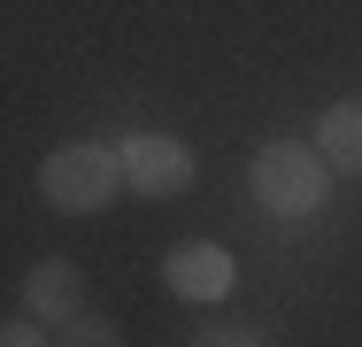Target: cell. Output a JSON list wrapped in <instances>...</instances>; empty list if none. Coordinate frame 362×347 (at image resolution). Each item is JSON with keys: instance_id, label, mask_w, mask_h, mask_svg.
Masks as SVG:
<instances>
[{"instance_id": "cell-1", "label": "cell", "mask_w": 362, "mask_h": 347, "mask_svg": "<svg viewBox=\"0 0 362 347\" xmlns=\"http://www.w3.org/2000/svg\"><path fill=\"white\" fill-rule=\"evenodd\" d=\"M324 186H332V170L300 139H270L255 154V201L270 208V216H316L324 208Z\"/></svg>"}, {"instance_id": "cell-2", "label": "cell", "mask_w": 362, "mask_h": 347, "mask_svg": "<svg viewBox=\"0 0 362 347\" xmlns=\"http://www.w3.org/2000/svg\"><path fill=\"white\" fill-rule=\"evenodd\" d=\"M116 186H124L116 147H62V154L39 162V193H47L54 208H70V216L108 208V201H116Z\"/></svg>"}, {"instance_id": "cell-3", "label": "cell", "mask_w": 362, "mask_h": 347, "mask_svg": "<svg viewBox=\"0 0 362 347\" xmlns=\"http://www.w3.org/2000/svg\"><path fill=\"white\" fill-rule=\"evenodd\" d=\"M116 162H124V186L132 193H154V201H170V193L193 186V147L170 139V132H132L116 147Z\"/></svg>"}, {"instance_id": "cell-4", "label": "cell", "mask_w": 362, "mask_h": 347, "mask_svg": "<svg viewBox=\"0 0 362 347\" xmlns=\"http://www.w3.org/2000/svg\"><path fill=\"white\" fill-rule=\"evenodd\" d=\"M162 278H170V293H185V301H223V293H231V255L209 247V239H193V247H170Z\"/></svg>"}, {"instance_id": "cell-5", "label": "cell", "mask_w": 362, "mask_h": 347, "mask_svg": "<svg viewBox=\"0 0 362 347\" xmlns=\"http://www.w3.org/2000/svg\"><path fill=\"white\" fill-rule=\"evenodd\" d=\"M77 293H85V278H77V263H62V255L31 263V278H23V309H31V324H39V317L70 324V317H77Z\"/></svg>"}, {"instance_id": "cell-6", "label": "cell", "mask_w": 362, "mask_h": 347, "mask_svg": "<svg viewBox=\"0 0 362 347\" xmlns=\"http://www.w3.org/2000/svg\"><path fill=\"white\" fill-rule=\"evenodd\" d=\"M316 154H324V170H355L362 178V101H339L316 124Z\"/></svg>"}, {"instance_id": "cell-7", "label": "cell", "mask_w": 362, "mask_h": 347, "mask_svg": "<svg viewBox=\"0 0 362 347\" xmlns=\"http://www.w3.org/2000/svg\"><path fill=\"white\" fill-rule=\"evenodd\" d=\"M54 347H124V332H116V317H85V309H77Z\"/></svg>"}, {"instance_id": "cell-8", "label": "cell", "mask_w": 362, "mask_h": 347, "mask_svg": "<svg viewBox=\"0 0 362 347\" xmlns=\"http://www.w3.org/2000/svg\"><path fill=\"white\" fill-rule=\"evenodd\" d=\"M0 347H47V340H39V324H0Z\"/></svg>"}, {"instance_id": "cell-9", "label": "cell", "mask_w": 362, "mask_h": 347, "mask_svg": "<svg viewBox=\"0 0 362 347\" xmlns=\"http://www.w3.org/2000/svg\"><path fill=\"white\" fill-rule=\"evenodd\" d=\"M193 347H262V340H255V332H201Z\"/></svg>"}]
</instances>
